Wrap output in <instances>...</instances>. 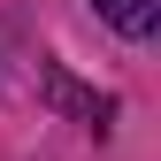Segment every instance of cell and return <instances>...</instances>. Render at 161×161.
Segmentation results:
<instances>
[{
  "label": "cell",
  "mask_w": 161,
  "mask_h": 161,
  "mask_svg": "<svg viewBox=\"0 0 161 161\" xmlns=\"http://www.w3.org/2000/svg\"><path fill=\"white\" fill-rule=\"evenodd\" d=\"M46 92L62 100V108H77V115H85V123H108V100H100V92H77L69 77H62V69H46Z\"/></svg>",
  "instance_id": "2"
},
{
  "label": "cell",
  "mask_w": 161,
  "mask_h": 161,
  "mask_svg": "<svg viewBox=\"0 0 161 161\" xmlns=\"http://www.w3.org/2000/svg\"><path fill=\"white\" fill-rule=\"evenodd\" d=\"M100 15H108L123 38H153V23H161V0H92Z\"/></svg>",
  "instance_id": "1"
}]
</instances>
